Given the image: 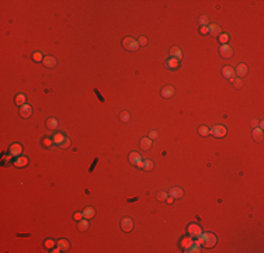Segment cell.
<instances>
[{"label": "cell", "instance_id": "ffe728a7", "mask_svg": "<svg viewBox=\"0 0 264 253\" xmlns=\"http://www.w3.org/2000/svg\"><path fill=\"white\" fill-rule=\"evenodd\" d=\"M251 135H253V138L256 139V141H261V139H263V129L256 127V128H253V131H251Z\"/></svg>", "mask_w": 264, "mask_h": 253}, {"label": "cell", "instance_id": "ee69618b", "mask_svg": "<svg viewBox=\"0 0 264 253\" xmlns=\"http://www.w3.org/2000/svg\"><path fill=\"white\" fill-rule=\"evenodd\" d=\"M263 127H264V122H263V121H260V122H258V128L263 129Z\"/></svg>", "mask_w": 264, "mask_h": 253}, {"label": "cell", "instance_id": "cb8c5ba5", "mask_svg": "<svg viewBox=\"0 0 264 253\" xmlns=\"http://www.w3.org/2000/svg\"><path fill=\"white\" fill-rule=\"evenodd\" d=\"M178 63H180V62H178L177 59L170 58V59H169V61L166 62V66H167V68H170V69H177V68H178Z\"/></svg>", "mask_w": 264, "mask_h": 253}, {"label": "cell", "instance_id": "60d3db41", "mask_svg": "<svg viewBox=\"0 0 264 253\" xmlns=\"http://www.w3.org/2000/svg\"><path fill=\"white\" fill-rule=\"evenodd\" d=\"M69 145H70V141H69V138H66V141L62 143V145H61V148H68Z\"/></svg>", "mask_w": 264, "mask_h": 253}, {"label": "cell", "instance_id": "d4e9b609", "mask_svg": "<svg viewBox=\"0 0 264 253\" xmlns=\"http://www.w3.org/2000/svg\"><path fill=\"white\" fill-rule=\"evenodd\" d=\"M142 169L143 170H152L153 169V162L150 159H142Z\"/></svg>", "mask_w": 264, "mask_h": 253}, {"label": "cell", "instance_id": "bcb514c9", "mask_svg": "<svg viewBox=\"0 0 264 253\" xmlns=\"http://www.w3.org/2000/svg\"><path fill=\"white\" fill-rule=\"evenodd\" d=\"M251 125H253L254 128H256V125H257V121H256V120H253V121H251Z\"/></svg>", "mask_w": 264, "mask_h": 253}, {"label": "cell", "instance_id": "83f0119b", "mask_svg": "<svg viewBox=\"0 0 264 253\" xmlns=\"http://www.w3.org/2000/svg\"><path fill=\"white\" fill-rule=\"evenodd\" d=\"M79 229L80 231H83V232L84 231H87V229H89V219H86V218L80 219L79 221Z\"/></svg>", "mask_w": 264, "mask_h": 253}, {"label": "cell", "instance_id": "74e56055", "mask_svg": "<svg viewBox=\"0 0 264 253\" xmlns=\"http://www.w3.org/2000/svg\"><path fill=\"white\" fill-rule=\"evenodd\" d=\"M82 218H83V212H75V215H73L75 221H80Z\"/></svg>", "mask_w": 264, "mask_h": 253}, {"label": "cell", "instance_id": "ba28073f", "mask_svg": "<svg viewBox=\"0 0 264 253\" xmlns=\"http://www.w3.org/2000/svg\"><path fill=\"white\" fill-rule=\"evenodd\" d=\"M235 75H237L240 79L246 76V75H247V65H246V63H239V65H237V68L235 69Z\"/></svg>", "mask_w": 264, "mask_h": 253}, {"label": "cell", "instance_id": "4fadbf2b", "mask_svg": "<svg viewBox=\"0 0 264 253\" xmlns=\"http://www.w3.org/2000/svg\"><path fill=\"white\" fill-rule=\"evenodd\" d=\"M170 56L174 59H177L178 62H180V59H183V52H181V49L178 47H173L170 49Z\"/></svg>", "mask_w": 264, "mask_h": 253}, {"label": "cell", "instance_id": "7a4b0ae2", "mask_svg": "<svg viewBox=\"0 0 264 253\" xmlns=\"http://www.w3.org/2000/svg\"><path fill=\"white\" fill-rule=\"evenodd\" d=\"M122 47H124L127 51H136V49H139L138 41L134 39L132 37H125L124 41H122Z\"/></svg>", "mask_w": 264, "mask_h": 253}, {"label": "cell", "instance_id": "5b68a950", "mask_svg": "<svg viewBox=\"0 0 264 253\" xmlns=\"http://www.w3.org/2000/svg\"><path fill=\"white\" fill-rule=\"evenodd\" d=\"M201 233H202V229L200 225H197V224H190V225H188V235L190 236L198 238Z\"/></svg>", "mask_w": 264, "mask_h": 253}, {"label": "cell", "instance_id": "d6a6232c", "mask_svg": "<svg viewBox=\"0 0 264 253\" xmlns=\"http://www.w3.org/2000/svg\"><path fill=\"white\" fill-rule=\"evenodd\" d=\"M119 118H121V121L128 122L129 121V113L128 111H122L121 114H119Z\"/></svg>", "mask_w": 264, "mask_h": 253}, {"label": "cell", "instance_id": "603a6c76", "mask_svg": "<svg viewBox=\"0 0 264 253\" xmlns=\"http://www.w3.org/2000/svg\"><path fill=\"white\" fill-rule=\"evenodd\" d=\"M58 247H59L61 250H69V247H70V245H69V242L66 239H59L58 240Z\"/></svg>", "mask_w": 264, "mask_h": 253}, {"label": "cell", "instance_id": "e0dca14e", "mask_svg": "<svg viewBox=\"0 0 264 253\" xmlns=\"http://www.w3.org/2000/svg\"><path fill=\"white\" fill-rule=\"evenodd\" d=\"M94 215H96V210L93 207H87L83 210V218L91 219V218H94Z\"/></svg>", "mask_w": 264, "mask_h": 253}, {"label": "cell", "instance_id": "d590c367", "mask_svg": "<svg viewBox=\"0 0 264 253\" xmlns=\"http://www.w3.org/2000/svg\"><path fill=\"white\" fill-rule=\"evenodd\" d=\"M53 246H55V240H53V239L45 240V247H46V249H53Z\"/></svg>", "mask_w": 264, "mask_h": 253}, {"label": "cell", "instance_id": "2e32d148", "mask_svg": "<svg viewBox=\"0 0 264 253\" xmlns=\"http://www.w3.org/2000/svg\"><path fill=\"white\" fill-rule=\"evenodd\" d=\"M173 94H174V89L171 86H166L162 89V97L170 99V97H173Z\"/></svg>", "mask_w": 264, "mask_h": 253}, {"label": "cell", "instance_id": "836d02e7", "mask_svg": "<svg viewBox=\"0 0 264 253\" xmlns=\"http://www.w3.org/2000/svg\"><path fill=\"white\" fill-rule=\"evenodd\" d=\"M167 197H169V194H167L166 191H159V193H157V198H159L160 201H164V200H167Z\"/></svg>", "mask_w": 264, "mask_h": 253}, {"label": "cell", "instance_id": "4316f807", "mask_svg": "<svg viewBox=\"0 0 264 253\" xmlns=\"http://www.w3.org/2000/svg\"><path fill=\"white\" fill-rule=\"evenodd\" d=\"M14 103L17 104V106H23V104H25V96L23 93H20V94H17L16 96V99H14Z\"/></svg>", "mask_w": 264, "mask_h": 253}, {"label": "cell", "instance_id": "e575fe53", "mask_svg": "<svg viewBox=\"0 0 264 253\" xmlns=\"http://www.w3.org/2000/svg\"><path fill=\"white\" fill-rule=\"evenodd\" d=\"M32 58H34L35 62H41V61H44V58H42V54H41V52H34Z\"/></svg>", "mask_w": 264, "mask_h": 253}, {"label": "cell", "instance_id": "7bdbcfd3", "mask_svg": "<svg viewBox=\"0 0 264 253\" xmlns=\"http://www.w3.org/2000/svg\"><path fill=\"white\" fill-rule=\"evenodd\" d=\"M173 201H174V198L171 197V195L170 197H167V203H173Z\"/></svg>", "mask_w": 264, "mask_h": 253}, {"label": "cell", "instance_id": "b9f144b4", "mask_svg": "<svg viewBox=\"0 0 264 253\" xmlns=\"http://www.w3.org/2000/svg\"><path fill=\"white\" fill-rule=\"evenodd\" d=\"M200 31H201V34H207L208 32V25H204V27L200 28Z\"/></svg>", "mask_w": 264, "mask_h": 253}, {"label": "cell", "instance_id": "52a82bcc", "mask_svg": "<svg viewBox=\"0 0 264 253\" xmlns=\"http://www.w3.org/2000/svg\"><path fill=\"white\" fill-rule=\"evenodd\" d=\"M20 115L23 118H28L32 115V107L30 104H23L20 107Z\"/></svg>", "mask_w": 264, "mask_h": 253}, {"label": "cell", "instance_id": "8fae6325", "mask_svg": "<svg viewBox=\"0 0 264 253\" xmlns=\"http://www.w3.org/2000/svg\"><path fill=\"white\" fill-rule=\"evenodd\" d=\"M222 76L226 77V79H233V76H235V69H233L232 66H225L222 69Z\"/></svg>", "mask_w": 264, "mask_h": 253}, {"label": "cell", "instance_id": "f546056e", "mask_svg": "<svg viewBox=\"0 0 264 253\" xmlns=\"http://www.w3.org/2000/svg\"><path fill=\"white\" fill-rule=\"evenodd\" d=\"M230 82H232V84L236 87V89H240V87L243 86V82H242L240 77H233V79H230Z\"/></svg>", "mask_w": 264, "mask_h": 253}, {"label": "cell", "instance_id": "8992f818", "mask_svg": "<svg viewBox=\"0 0 264 253\" xmlns=\"http://www.w3.org/2000/svg\"><path fill=\"white\" fill-rule=\"evenodd\" d=\"M219 55L222 56V58H230V56L233 55V48L229 47L228 44L221 45V48H219Z\"/></svg>", "mask_w": 264, "mask_h": 253}, {"label": "cell", "instance_id": "8d00e7d4", "mask_svg": "<svg viewBox=\"0 0 264 253\" xmlns=\"http://www.w3.org/2000/svg\"><path fill=\"white\" fill-rule=\"evenodd\" d=\"M138 44H139V47H145L146 44H148V39H146V37H141V38H139V41H138Z\"/></svg>", "mask_w": 264, "mask_h": 253}, {"label": "cell", "instance_id": "f35d334b", "mask_svg": "<svg viewBox=\"0 0 264 253\" xmlns=\"http://www.w3.org/2000/svg\"><path fill=\"white\" fill-rule=\"evenodd\" d=\"M200 25H201V27H204V25H208V24H207V17H201V18H200Z\"/></svg>", "mask_w": 264, "mask_h": 253}, {"label": "cell", "instance_id": "277c9868", "mask_svg": "<svg viewBox=\"0 0 264 253\" xmlns=\"http://www.w3.org/2000/svg\"><path fill=\"white\" fill-rule=\"evenodd\" d=\"M121 228H122V231H125V232H131L132 229H134V221H132V218H129V217L122 218L121 219Z\"/></svg>", "mask_w": 264, "mask_h": 253}, {"label": "cell", "instance_id": "484cf974", "mask_svg": "<svg viewBox=\"0 0 264 253\" xmlns=\"http://www.w3.org/2000/svg\"><path fill=\"white\" fill-rule=\"evenodd\" d=\"M193 242H194V240L190 239V238H184V239L181 240V247H183L184 250H188L190 249V246L193 245Z\"/></svg>", "mask_w": 264, "mask_h": 253}, {"label": "cell", "instance_id": "7402d4cb", "mask_svg": "<svg viewBox=\"0 0 264 253\" xmlns=\"http://www.w3.org/2000/svg\"><path fill=\"white\" fill-rule=\"evenodd\" d=\"M46 127H48L49 129H56L58 128V120L53 117L48 118V120H46Z\"/></svg>", "mask_w": 264, "mask_h": 253}, {"label": "cell", "instance_id": "5bb4252c", "mask_svg": "<svg viewBox=\"0 0 264 253\" xmlns=\"http://www.w3.org/2000/svg\"><path fill=\"white\" fill-rule=\"evenodd\" d=\"M169 194H170L173 198H181L183 194H184V191H183L181 187H173L170 191H169Z\"/></svg>", "mask_w": 264, "mask_h": 253}, {"label": "cell", "instance_id": "f1b7e54d", "mask_svg": "<svg viewBox=\"0 0 264 253\" xmlns=\"http://www.w3.org/2000/svg\"><path fill=\"white\" fill-rule=\"evenodd\" d=\"M198 134H200V135H202V136L209 135V128L207 127V125H201V127L198 128Z\"/></svg>", "mask_w": 264, "mask_h": 253}, {"label": "cell", "instance_id": "9c48e42d", "mask_svg": "<svg viewBox=\"0 0 264 253\" xmlns=\"http://www.w3.org/2000/svg\"><path fill=\"white\" fill-rule=\"evenodd\" d=\"M208 32L212 35V37H219V35L222 34V30H221V27L216 24H208Z\"/></svg>", "mask_w": 264, "mask_h": 253}, {"label": "cell", "instance_id": "f6af8a7d", "mask_svg": "<svg viewBox=\"0 0 264 253\" xmlns=\"http://www.w3.org/2000/svg\"><path fill=\"white\" fill-rule=\"evenodd\" d=\"M51 252H53V253H59V252H61V249H59V247H56V249H52Z\"/></svg>", "mask_w": 264, "mask_h": 253}, {"label": "cell", "instance_id": "44dd1931", "mask_svg": "<svg viewBox=\"0 0 264 253\" xmlns=\"http://www.w3.org/2000/svg\"><path fill=\"white\" fill-rule=\"evenodd\" d=\"M150 146H152V141H150V138H142L141 139V148H142L143 151L150 149Z\"/></svg>", "mask_w": 264, "mask_h": 253}, {"label": "cell", "instance_id": "9a60e30c", "mask_svg": "<svg viewBox=\"0 0 264 253\" xmlns=\"http://www.w3.org/2000/svg\"><path fill=\"white\" fill-rule=\"evenodd\" d=\"M42 63H44L46 68H55L56 66V59L53 58V56H44Z\"/></svg>", "mask_w": 264, "mask_h": 253}, {"label": "cell", "instance_id": "30bf717a", "mask_svg": "<svg viewBox=\"0 0 264 253\" xmlns=\"http://www.w3.org/2000/svg\"><path fill=\"white\" fill-rule=\"evenodd\" d=\"M10 155L11 156H20L21 152H23V146L20 145V143H13V145L10 146Z\"/></svg>", "mask_w": 264, "mask_h": 253}, {"label": "cell", "instance_id": "d6986e66", "mask_svg": "<svg viewBox=\"0 0 264 253\" xmlns=\"http://www.w3.org/2000/svg\"><path fill=\"white\" fill-rule=\"evenodd\" d=\"M142 160V158H141V155H139L138 152H131L129 153V162L132 163V165H135L136 166V163H139Z\"/></svg>", "mask_w": 264, "mask_h": 253}, {"label": "cell", "instance_id": "3957f363", "mask_svg": "<svg viewBox=\"0 0 264 253\" xmlns=\"http://www.w3.org/2000/svg\"><path fill=\"white\" fill-rule=\"evenodd\" d=\"M209 134L214 135L215 138H222V136L226 135V128L223 125H214L211 128V131H209Z\"/></svg>", "mask_w": 264, "mask_h": 253}, {"label": "cell", "instance_id": "1f68e13d", "mask_svg": "<svg viewBox=\"0 0 264 253\" xmlns=\"http://www.w3.org/2000/svg\"><path fill=\"white\" fill-rule=\"evenodd\" d=\"M42 145L46 146V148H51V146L53 145V141L52 138H49V136H45V138L42 139Z\"/></svg>", "mask_w": 264, "mask_h": 253}, {"label": "cell", "instance_id": "7c38bea8", "mask_svg": "<svg viewBox=\"0 0 264 253\" xmlns=\"http://www.w3.org/2000/svg\"><path fill=\"white\" fill-rule=\"evenodd\" d=\"M52 141H53V145L61 146V145H62V143L66 141V136L63 135V134H61V132H56L55 135L52 136Z\"/></svg>", "mask_w": 264, "mask_h": 253}, {"label": "cell", "instance_id": "4dcf8cb0", "mask_svg": "<svg viewBox=\"0 0 264 253\" xmlns=\"http://www.w3.org/2000/svg\"><path fill=\"white\" fill-rule=\"evenodd\" d=\"M218 39H219V42H221V45H225V44H228V41H229V35L222 32V34L218 37Z\"/></svg>", "mask_w": 264, "mask_h": 253}, {"label": "cell", "instance_id": "6da1fadb", "mask_svg": "<svg viewBox=\"0 0 264 253\" xmlns=\"http://www.w3.org/2000/svg\"><path fill=\"white\" fill-rule=\"evenodd\" d=\"M201 236H202V245H204L205 247H212V246H215V243H216V236L214 235V233L205 232V233H201Z\"/></svg>", "mask_w": 264, "mask_h": 253}, {"label": "cell", "instance_id": "ac0fdd59", "mask_svg": "<svg viewBox=\"0 0 264 253\" xmlns=\"http://www.w3.org/2000/svg\"><path fill=\"white\" fill-rule=\"evenodd\" d=\"M28 165V159L25 156H18L17 159L14 160V166L16 167H24Z\"/></svg>", "mask_w": 264, "mask_h": 253}, {"label": "cell", "instance_id": "ab89813d", "mask_svg": "<svg viewBox=\"0 0 264 253\" xmlns=\"http://www.w3.org/2000/svg\"><path fill=\"white\" fill-rule=\"evenodd\" d=\"M149 138H150V139H156V138H157V132H156V131H150Z\"/></svg>", "mask_w": 264, "mask_h": 253}]
</instances>
